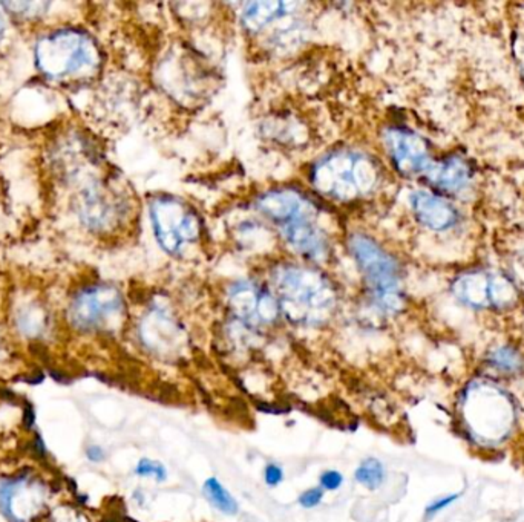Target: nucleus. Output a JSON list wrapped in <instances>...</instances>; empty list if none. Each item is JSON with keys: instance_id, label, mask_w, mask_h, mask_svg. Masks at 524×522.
<instances>
[{"instance_id": "nucleus-1", "label": "nucleus", "mask_w": 524, "mask_h": 522, "mask_svg": "<svg viewBox=\"0 0 524 522\" xmlns=\"http://www.w3.org/2000/svg\"><path fill=\"white\" fill-rule=\"evenodd\" d=\"M272 291L281 314L290 322L318 327L330 320L338 307V290L321 270L281 264L272 271Z\"/></svg>"}, {"instance_id": "nucleus-2", "label": "nucleus", "mask_w": 524, "mask_h": 522, "mask_svg": "<svg viewBox=\"0 0 524 522\" xmlns=\"http://www.w3.org/2000/svg\"><path fill=\"white\" fill-rule=\"evenodd\" d=\"M310 181L319 195L348 204L374 193L381 181V169L367 152L338 149L314 163Z\"/></svg>"}, {"instance_id": "nucleus-3", "label": "nucleus", "mask_w": 524, "mask_h": 522, "mask_svg": "<svg viewBox=\"0 0 524 522\" xmlns=\"http://www.w3.org/2000/svg\"><path fill=\"white\" fill-rule=\"evenodd\" d=\"M348 251L362 273L372 302L383 312H399L405 305L402 279L396 259L365 233H353L348 240Z\"/></svg>"}, {"instance_id": "nucleus-4", "label": "nucleus", "mask_w": 524, "mask_h": 522, "mask_svg": "<svg viewBox=\"0 0 524 522\" xmlns=\"http://www.w3.org/2000/svg\"><path fill=\"white\" fill-rule=\"evenodd\" d=\"M35 60L42 73L62 78L91 73L97 68L98 49L84 33L57 31L46 35L35 46Z\"/></svg>"}, {"instance_id": "nucleus-5", "label": "nucleus", "mask_w": 524, "mask_h": 522, "mask_svg": "<svg viewBox=\"0 0 524 522\" xmlns=\"http://www.w3.org/2000/svg\"><path fill=\"white\" fill-rule=\"evenodd\" d=\"M149 213L153 236L167 254L178 258L186 253L191 245L202 240V218L186 201L177 196H155Z\"/></svg>"}, {"instance_id": "nucleus-6", "label": "nucleus", "mask_w": 524, "mask_h": 522, "mask_svg": "<svg viewBox=\"0 0 524 522\" xmlns=\"http://www.w3.org/2000/svg\"><path fill=\"white\" fill-rule=\"evenodd\" d=\"M49 504V486L35 470L0 477V515L8 522H37Z\"/></svg>"}, {"instance_id": "nucleus-7", "label": "nucleus", "mask_w": 524, "mask_h": 522, "mask_svg": "<svg viewBox=\"0 0 524 522\" xmlns=\"http://www.w3.org/2000/svg\"><path fill=\"white\" fill-rule=\"evenodd\" d=\"M123 296L113 285L97 283L74 294L69 305L71 327L80 332L108 331L123 318Z\"/></svg>"}, {"instance_id": "nucleus-8", "label": "nucleus", "mask_w": 524, "mask_h": 522, "mask_svg": "<svg viewBox=\"0 0 524 522\" xmlns=\"http://www.w3.org/2000/svg\"><path fill=\"white\" fill-rule=\"evenodd\" d=\"M452 291L459 300L474 308L509 307L517 299L514 283L500 273L470 271L452 283Z\"/></svg>"}, {"instance_id": "nucleus-9", "label": "nucleus", "mask_w": 524, "mask_h": 522, "mask_svg": "<svg viewBox=\"0 0 524 522\" xmlns=\"http://www.w3.org/2000/svg\"><path fill=\"white\" fill-rule=\"evenodd\" d=\"M256 211L278 229L299 221L319 220L321 207L296 187H274L256 198Z\"/></svg>"}, {"instance_id": "nucleus-10", "label": "nucleus", "mask_w": 524, "mask_h": 522, "mask_svg": "<svg viewBox=\"0 0 524 522\" xmlns=\"http://www.w3.org/2000/svg\"><path fill=\"white\" fill-rule=\"evenodd\" d=\"M227 300L236 318L249 325H272L281 316L273 291L253 281H240L227 291Z\"/></svg>"}, {"instance_id": "nucleus-11", "label": "nucleus", "mask_w": 524, "mask_h": 522, "mask_svg": "<svg viewBox=\"0 0 524 522\" xmlns=\"http://www.w3.org/2000/svg\"><path fill=\"white\" fill-rule=\"evenodd\" d=\"M383 143L392 164L403 175H416L430 167V149L420 135L405 127H388Z\"/></svg>"}, {"instance_id": "nucleus-12", "label": "nucleus", "mask_w": 524, "mask_h": 522, "mask_svg": "<svg viewBox=\"0 0 524 522\" xmlns=\"http://www.w3.org/2000/svg\"><path fill=\"white\" fill-rule=\"evenodd\" d=\"M80 215L91 229L104 231L122 221V201L106 189H93L82 200Z\"/></svg>"}, {"instance_id": "nucleus-13", "label": "nucleus", "mask_w": 524, "mask_h": 522, "mask_svg": "<svg viewBox=\"0 0 524 522\" xmlns=\"http://www.w3.org/2000/svg\"><path fill=\"white\" fill-rule=\"evenodd\" d=\"M411 207L416 220L427 229H451L457 222V212L448 201L430 192H414L411 195Z\"/></svg>"}, {"instance_id": "nucleus-14", "label": "nucleus", "mask_w": 524, "mask_h": 522, "mask_svg": "<svg viewBox=\"0 0 524 522\" xmlns=\"http://www.w3.org/2000/svg\"><path fill=\"white\" fill-rule=\"evenodd\" d=\"M427 176L437 189L448 193H459L470 184V169L465 160L452 156L436 164H430Z\"/></svg>"}, {"instance_id": "nucleus-15", "label": "nucleus", "mask_w": 524, "mask_h": 522, "mask_svg": "<svg viewBox=\"0 0 524 522\" xmlns=\"http://www.w3.org/2000/svg\"><path fill=\"white\" fill-rule=\"evenodd\" d=\"M143 337L151 347H169L182 336L178 323L163 308H155L143 322Z\"/></svg>"}, {"instance_id": "nucleus-16", "label": "nucleus", "mask_w": 524, "mask_h": 522, "mask_svg": "<svg viewBox=\"0 0 524 522\" xmlns=\"http://www.w3.org/2000/svg\"><path fill=\"white\" fill-rule=\"evenodd\" d=\"M289 6L290 4L284 2H252L244 6L241 20L245 30L261 33L267 30L274 20L280 19L289 10Z\"/></svg>"}, {"instance_id": "nucleus-17", "label": "nucleus", "mask_w": 524, "mask_h": 522, "mask_svg": "<svg viewBox=\"0 0 524 522\" xmlns=\"http://www.w3.org/2000/svg\"><path fill=\"white\" fill-rule=\"evenodd\" d=\"M203 493L211 506H213L218 512L224 513V515H236L238 513V503L218 479H207L203 486Z\"/></svg>"}, {"instance_id": "nucleus-18", "label": "nucleus", "mask_w": 524, "mask_h": 522, "mask_svg": "<svg viewBox=\"0 0 524 522\" xmlns=\"http://www.w3.org/2000/svg\"><path fill=\"white\" fill-rule=\"evenodd\" d=\"M354 478L359 484H362L363 488H370V490H378L385 481V468L379 459L370 458L365 459L354 472Z\"/></svg>"}, {"instance_id": "nucleus-19", "label": "nucleus", "mask_w": 524, "mask_h": 522, "mask_svg": "<svg viewBox=\"0 0 524 522\" xmlns=\"http://www.w3.org/2000/svg\"><path fill=\"white\" fill-rule=\"evenodd\" d=\"M490 363L494 365L499 371L503 372H519L523 369V357L519 352L515 351L512 348L503 347L495 350L490 354Z\"/></svg>"}, {"instance_id": "nucleus-20", "label": "nucleus", "mask_w": 524, "mask_h": 522, "mask_svg": "<svg viewBox=\"0 0 524 522\" xmlns=\"http://www.w3.org/2000/svg\"><path fill=\"white\" fill-rule=\"evenodd\" d=\"M4 8L13 11L15 15L33 17V15H44V10H48L49 4L44 2H6L2 4Z\"/></svg>"}, {"instance_id": "nucleus-21", "label": "nucleus", "mask_w": 524, "mask_h": 522, "mask_svg": "<svg viewBox=\"0 0 524 522\" xmlns=\"http://www.w3.org/2000/svg\"><path fill=\"white\" fill-rule=\"evenodd\" d=\"M135 474L144 477V478H153L158 483L164 481L167 477L166 468H164L163 464L147 458L140 459V463L135 468Z\"/></svg>"}, {"instance_id": "nucleus-22", "label": "nucleus", "mask_w": 524, "mask_h": 522, "mask_svg": "<svg viewBox=\"0 0 524 522\" xmlns=\"http://www.w3.org/2000/svg\"><path fill=\"white\" fill-rule=\"evenodd\" d=\"M323 498V492L322 488H310L307 492L302 493L301 497H299V504L305 508H311L316 507Z\"/></svg>"}, {"instance_id": "nucleus-23", "label": "nucleus", "mask_w": 524, "mask_h": 522, "mask_svg": "<svg viewBox=\"0 0 524 522\" xmlns=\"http://www.w3.org/2000/svg\"><path fill=\"white\" fill-rule=\"evenodd\" d=\"M342 483L343 477L339 474L338 470H327L321 475V486L325 490H336L342 486Z\"/></svg>"}, {"instance_id": "nucleus-24", "label": "nucleus", "mask_w": 524, "mask_h": 522, "mask_svg": "<svg viewBox=\"0 0 524 522\" xmlns=\"http://www.w3.org/2000/svg\"><path fill=\"white\" fill-rule=\"evenodd\" d=\"M264 479L270 488H274L284 479V472H282V468L278 464H269L264 470Z\"/></svg>"}, {"instance_id": "nucleus-25", "label": "nucleus", "mask_w": 524, "mask_h": 522, "mask_svg": "<svg viewBox=\"0 0 524 522\" xmlns=\"http://www.w3.org/2000/svg\"><path fill=\"white\" fill-rule=\"evenodd\" d=\"M457 498H459L457 495H450V497H446V498L436 499L434 503L428 506L427 515H434V513L440 512L443 508L448 507L450 504L454 503Z\"/></svg>"}, {"instance_id": "nucleus-26", "label": "nucleus", "mask_w": 524, "mask_h": 522, "mask_svg": "<svg viewBox=\"0 0 524 522\" xmlns=\"http://www.w3.org/2000/svg\"><path fill=\"white\" fill-rule=\"evenodd\" d=\"M86 458L91 461V463H102L104 458H106V452H104V448H100V446H89L86 448Z\"/></svg>"}, {"instance_id": "nucleus-27", "label": "nucleus", "mask_w": 524, "mask_h": 522, "mask_svg": "<svg viewBox=\"0 0 524 522\" xmlns=\"http://www.w3.org/2000/svg\"><path fill=\"white\" fill-rule=\"evenodd\" d=\"M4 33H5V22H4V15H0V42L4 39Z\"/></svg>"}]
</instances>
